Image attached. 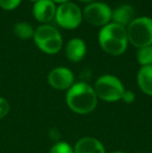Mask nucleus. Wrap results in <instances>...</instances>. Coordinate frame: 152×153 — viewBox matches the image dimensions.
Wrapping results in <instances>:
<instances>
[{
	"label": "nucleus",
	"instance_id": "f257e3e1",
	"mask_svg": "<svg viewBox=\"0 0 152 153\" xmlns=\"http://www.w3.org/2000/svg\"><path fill=\"white\" fill-rule=\"evenodd\" d=\"M98 97L94 88L85 82L74 83L67 92L66 102L72 111L79 115L90 114L97 106Z\"/></svg>",
	"mask_w": 152,
	"mask_h": 153
},
{
	"label": "nucleus",
	"instance_id": "f03ea898",
	"mask_svg": "<svg viewBox=\"0 0 152 153\" xmlns=\"http://www.w3.org/2000/svg\"><path fill=\"white\" fill-rule=\"evenodd\" d=\"M98 40L102 50L114 56L123 54L128 45L126 28L116 23H108L102 27Z\"/></svg>",
	"mask_w": 152,
	"mask_h": 153
},
{
	"label": "nucleus",
	"instance_id": "7ed1b4c3",
	"mask_svg": "<svg viewBox=\"0 0 152 153\" xmlns=\"http://www.w3.org/2000/svg\"><path fill=\"white\" fill-rule=\"evenodd\" d=\"M33 42L41 51L47 54H55L59 52L63 46V38L55 27L44 24L35 29Z\"/></svg>",
	"mask_w": 152,
	"mask_h": 153
},
{
	"label": "nucleus",
	"instance_id": "20e7f679",
	"mask_svg": "<svg viewBox=\"0 0 152 153\" xmlns=\"http://www.w3.org/2000/svg\"><path fill=\"white\" fill-rule=\"evenodd\" d=\"M128 42L136 48L152 45V19L139 17L126 27Z\"/></svg>",
	"mask_w": 152,
	"mask_h": 153
},
{
	"label": "nucleus",
	"instance_id": "39448f33",
	"mask_svg": "<svg viewBox=\"0 0 152 153\" xmlns=\"http://www.w3.org/2000/svg\"><path fill=\"white\" fill-rule=\"evenodd\" d=\"M94 90L98 98L108 102L121 100L122 95L125 91L121 80L114 75L108 74L100 76L96 80Z\"/></svg>",
	"mask_w": 152,
	"mask_h": 153
},
{
	"label": "nucleus",
	"instance_id": "423d86ee",
	"mask_svg": "<svg viewBox=\"0 0 152 153\" xmlns=\"http://www.w3.org/2000/svg\"><path fill=\"white\" fill-rule=\"evenodd\" d=\"M55 21L65 29H75L82 21L81 10L73 2H66L56 7Z\"/></svg>",
	"mask_w": 152,
	"mask_h": 153
},
{
	"label": "nucleus",
	"instance_id": "0eeeda50",
	"mask_svg": "<svg viewBox=\"0 0 152 153\" xmlns=\"http://www.w3.org/2000/svg\"><path fill=\"white\" fill-rule=\"evenodd\" d=\"M112 10L103 2H92L85 6L82 13V18L89 24L94 26H105L112 20Z\"/></svg>",
	"mask_w": 152,
	"mask_h": 153
},
{
	"label": "nucleus",
	"instance_id": "6e6552de",
	"mask_svg": "<svg viewBox=\"0 0 152 153\" xmlns=\"http://www.w3.org/2000/svg\"><path fill=\"white\" fill-rule=\"evenodd\" d=\"M48 82L55 90H69L74 85V75L70 69L57 67L50 71Z\"/></svg>",
	"mask_w": 152,
	"mask_h": 153
},
{
	"label": "nucleus",
	"instance_id": "1a4fd4ad",
	"mask_svg": "<svg viewBox=\"0 0 152 153\" xmlns=\"http://www.w3.org/2000/svg\"><path fill=\"white\" fill-rule=\"evenodd\" d=\"M56 5L52 0H39L33 6V15L41 23H49L55 19Z\"/></svg>",
	"mask_w": 152,
	"mask_h": 153
},
{
	"label": "nucleus",
	"instance_id": "9d476101",
	"mask_svg": "<svg viewBox=\"0 0 152 153\" xmlns=\"http://www.w3.org/2000/svg\"><path fill=\"white\" fill-rule=\"evenodd\" d=\"M87 53V45L85 41L79 38H74L68 42L66 46V56L73 62H80Z\"/></svg>",
	"mask_w": 152,
	"mask_h": 153
},
{
	"label": "nucleus",
	"instance_id": "9b49d317",
	"mask_svg": "<svg viewBox=\"0 0 152 153\" xmlns=\"http://www.w3.org/2000/svg\"><path fill=\"white\" fill-rule=\"evenodd\" d=\"M134 14H136V12H134V8L131 5L122 4V5L118 6L113 12L112 19L114 23L126 28L134 20Z\"/></svg>",
	"mask_w": 152,
	"mask_h": 153
},
{
	"label": "nucleus",
	"instance_id": "f8f14e48",
	"mask_svg": "<svg viewBox=\"0 0 152 153\" xmlns=\"http://www.w3.org/2000/svg\"><path fill=\"white\" fill-rule=\"evenodd\" d=\"M74 153H105L101 142L95 137H85L80 139L74 147Z\"/></svg>",
	"mask_w": 152,
	"mask_h": 153
},
{
	"label": "nucleus",
	"instance_id": "ddd939ff",
	"mask_svg": "<svg viewBox=\"0 0 152 153\" xmlns=\"http://www.w3.org/2000/svg\"><path fill=\"white\" fill-rule=\"evenodd\" d=\"M136 80L142 92L148 96H152V65L144 66L140 69Z\"/></svg>",
	"mask_w": 152,
	"mask_h": 153
},
{
	"label": "nucleus",
	"instance_id": "4468645a",
	"mask_svg": "<svg viewBox=\"0 0 152 153\" xmlns=\"http://www.w3.org/2000/svg\"><path fill=\"white\" fill-rule=\"evenodd\" d=\"M14 33L18 38L22 40H27V39L33 38L35 34V29L29 23L27 22H18L14 26Z\"/></svg>",
	"mask_w": 152,
	"mask_h": 153
},
{
	"label": "nucleus",
	"instance_id": "2eb2a0df",
	"mask_svg": "<svg viewBox=\"0 0 152 153\" xmlns=\"http://www.w3.org/2000/svg\"><path fill=\"white\" fill-rule=\"evenodd\" d=\"M136 59L142 67L144 66H151L152 65V45L139 48L136 52Z\"/></svg>",
	"mask_w": 152,
	"mask_h": 153
},
{
	"label": "nucleus",
	"instance_id": "dca6fc26",
	"mask_svg": "<svg viewBox=\"0 0 152 153\" xmlns=\"http://www.w3.org/2000/svg\"><path fill=\"white\" fill-rule=\"evenodd\" d=\"M50 153H74V149L66 142H59L51 148Z\"/></svg>",
	"mask_w": 152,
	"mask_h": 153
},
{
	"label": "nucleus",
	"instance_id": "f3484780",
	"mask_svg": "<svg viewBox=\"0 0 152 153\" xmlns=\"http://www.w3.org/2000/svg\"><path fill=\"white\" fill-rule=\"evenodd\" d=\"M22 0H0V7L4 10H13L17 8Z\"/></svg>",
	"mask_w": 152,
	"mask_h": 153
},
{
	"label": "nucleus",
	"instance_id": "a211bd4d",
	"mask_svg": "<svg viewBox=\"0 0 152 153\" xmlns=\"http://www.w3.org/2000/svg\"><path fill=\"white\" fill-rule=\"evenodd\" d=\"M10 113V103L3 97H0V120Z\"/></svg>",
	"mask_w": 152,
	"mask_h": 153
},
{
	"label": "nucleus",
	"instance_id": "6ab92c4d",
	"mask_svg": "<svg viewBox=\"0 0 152 153\" xmlns=\"http://www.w3.org/2000/svg\"><path fill=\"white\" fill-rule=\"evenodd\" d=\"M134 99H136V95H134V93L132 91H124L123 95L121 97V100H123L127 104L132 103L134 101Z\"/></svg>",
	"mask_w": 152,
	"mask_h": 153
},
{
	"label": "nucleus",
	"instance_id": "aec40b11",
	"mask_svg": "<svg viewBox=\"0 0 152 153\" xmlns=\"http://www.w3.org/2000/svg\"><path fill=\"white\" fill-rule=\"evenodd\" d=\"M52 1L53 2H54V3H55V2H57V3H66V2H69L70 1V0H52Z\"/></svg>",
	"mask_w": 152,
	"mask_h": 153
},
{
	"label": "nucleus",
	"instance_id": "412c9836",
	"mask_svg": "<svg viewBox=\"0 0 152 153\" xmlns=\"http://www.w3.org/2000/svg\"><path fill=\"white\" fill-rule=\"evenodd\" d=\"M81 2H89V3H92V2H95V0H79Z\"/></svg>",
	"mask_w": 152,
	"mask_h": 153
},
{
	"label": "nucleus",
	"instance_id": "4be33fe9",
	"mask_svg": "<svg viewBox=\"0 0 152 153\" xmlns=\"http://www.w3.org/2000/svg\"><path fill=\"white\" fill-rule=\"evenodd\" d=\"M28 1H31V2H33V3H36V2L39 1V0H28Z\"/></svg>",
	"mask_w": 152,
	"mask_h": 153
},
{
	"label": "nucleus",
	"instance_id": "5701e85b",
	"mask_svg": "<svg viewBox=\"0 0 152 153\" xmlns=\"http://www.w3.org/2000/svg\"><path fill=\"white\" fill-rule=\"evenodd\" d=\"M112 153H124V152H120V151H115V152H112Z\"/></svg>",
	"mask_w": 152,
	"mask_h": 153
},
{
	"label": "nucleus",
	"instance_id": "b1692460",
	"mask_svg": "<svg viewBox=\"0 0 152 153\" xmlns=\"http://www.w3.org/2000/svg\"><path fill=\"white\" fill-rule=\"evenodd\" d=\"M142 153H148V152H142Z\"/></svg>",
	"mask_w": 152,
	"mask_h": 153
}]
</instances>
